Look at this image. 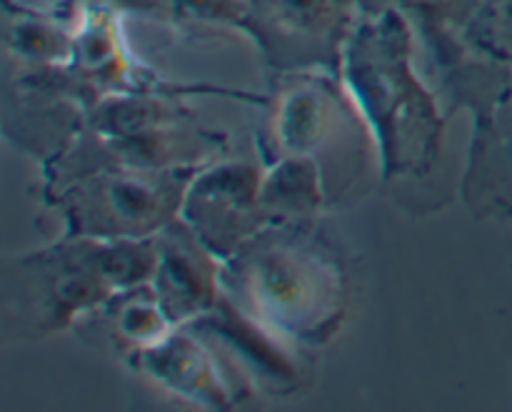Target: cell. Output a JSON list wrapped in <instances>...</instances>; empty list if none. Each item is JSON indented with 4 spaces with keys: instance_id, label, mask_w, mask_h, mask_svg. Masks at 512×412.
<instances>
[{
    "instance_id": "cell-4",
    "label": "cell",
    "mask_w": 512,
    "mask_h": 412,
    "mask_svg": "<svg viewBox=\"0 0 512 412\" xmlns=\"http://www.w3.org/2000/svg\"><path fill=\"white\" fill-rule=\"evenodd\" d=\"M103 218L125 228H150L165 215V198L158 185L140 178H110L100 185Z\"/></svg>"
},
{
    "instance_id": "cell-3",
    "label": "cell",
    "mask_w": 512,
    "mask_h": 412,
    "mask_svg": "<svg viewBox=\"0 0 512 412\" xmlns=\"http://www.w3.org/2000/svg\"><path fill=\"white\" fill-rule=\"evenodd\" d=\"M143 365L148 373L163 380L173 390L203 400L208 405H225L223 390L215 383L213 370L205 363L195 345L185 340H170L163 345H150L143 353Z\"/></svg>"
},
{
    "instance_id": "cell-10",
    "label": "cell",
    "mask_w": 512,
    "mask_h": 412,
    "mask_svg": "<svg viewBox=\"0 0 512 412\" xmlns=\"http://www.w3.org/2000/svg\"><path fill=\"white\" fill-rule=\"evenodd\" d=\"M485 43L503 53H512V0H488L480 18Z\"/></svg>"
},
{
    "instance_id": "cell-6",
    "label": "cell",
    "mask_w": 512,
    "mask_h": 412,
    "mask_svg": "<svg viewBox=\"0 0 512 412\" xmlns=\"http://www.w3.org/2000/svg\"><path fill=\"white\" fill-rule=\"evenodd\" d=\"M258 290L273 310H298L310 295L308 270L293 253H268L258 263Z\"/></svg>"
},
{
    "instance_id": "cell-2",
    "label": "cell",
    "mask_w": 512,
    "mask_h": 412,
    "mask_svg": "<svg viewBox=\"0 0 512 412\" xmlns=\"http://www.w3.org/2000/svg\"><path fill=\"white\" fill-rule=\"evenodd\" d=\"M155 295L160 308L173 320L200 313L213 300V280L208 263L188 240L170 238L158 248Z\"/></svg>"
},
{
    "instance_id": "cell-11",
    "label": "cell",
    "mask_w": 512,
    "mask_h": 412,
    "mask_svg": "<svg viewBox=\"0 0 512 412\" xmlns=\"http://www.w3.org/2000/svg\"><path fill=\"white\" fill-rule=\"evenodd\" d=\"M18 45L23 53L30 55H55L58 53V38L43 25H23L18 30Z\"/></svg>"
},
{
    "instance_id": "cell-7",
    "label": "cell",
    "mask_w": 512,
    "mask_h": 412,
    "mask_svg": "<svg viewBox=\"0 0 512 412\" xmlns=\"http://www.w3.org/2000/svg\"><path fill=\"white\" fill-rule=\"evenodd\" d=\"M323 103L315 93H293L283 105L280 118V140L290 150H303L318 138V125L323 118Z\"/></svg>"
},
{
    "instance_id": "cell-9",
    "label": "cell",
    "mask_w": 512,
    "mask_h": 412,
    "mask_svg": "<svg viewBox=\"0 0 512 412\" xmlns=\"http://www.w3.org/2000/svg\"><path fill=\"white\" fill-rule=\"evenodd\" d=\"M165 310L160 308L158 295L150 300H130L118 310V328L120 333L128 335L135 343H148L163 333Z\"/></svg>"
},
{
    "instance_id": "cell-12",
    "label": "cell",
    "mask_w": 512,
    "mask_h": 412,
    "mask_svg": "<svg viewBox=\"0 0 512 412\" xmlns=\"http://www.w3.org/2000/svg\"><path fill=\"white\" fill-rule=\"evenodd\" d=\"M405 3L415 5V8H448L450 0H405Z\"/></svg>"
},
{
    "instance_id": "cell-5",
    "label": "cell",
    "mask_w": 512,
    "mask_h": 412,
    "mask_svg": "<svg viewBox=\"0 0 512 412\" xmlns=\"http://www.w3.org/2000/svg\"><path fill=\"white\" fill-rule=\"evenodd\" d=\"M320 200L318 175L313 163L303 158L285 160L283 165L260 183V205L280 213H305L313 210Z\"/></svg>"
},
{
    "instance_id": "cell-1",
    "label": "cell",
    "mask_w": 512,
    "mask_h": 412,
    "mask_svg": "<svg viewBox=\"0 0 512 412\" xmlns=\"http://www.w3.org/2000/svg\"><path fill=\"white\" fill-rule=\"evenodd\" d=\"M255 200L260 203V183L255 170H250L248 165H223L198 180L190 198V218L198 223L195 228L198 235L203 233L210 245H218L220 230L225 238L233 230L248 228L245 220L253 213Z\"/></svg>"
},
{
    "instance_id": "cell-8",
    "label": "cell",
    "mask_w": 512,
    "mask_h": 412,
    "mask_svg": "<svg viewBox=\"0 0 512 412\" xmlns=\"http://www.w3.org/2000/svg\"><path fill=\"white\" fill-rule=\"evenodd\" d=\"M275 23L295 33H320L335 15V0H268Z\"/></svg>"
}]
</instances>
